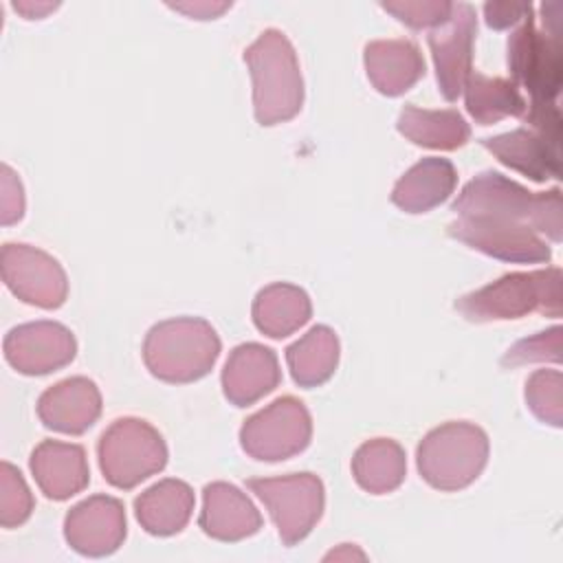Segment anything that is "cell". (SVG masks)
<instances>
[{"label":"cell","mask_w":563,"mask_h":563,"mask_svg":"<svg viewBox=\"0 0 563 563\" xmlns=\"http://www.w3.org/2000/svg\"><path fill=\"white\" fill-rule=\"evenodd\" d=\"M541 24L530 11L508 37V68L512 84L530 92V103H556L563 86V2L541 4Z\"/></svg>","instance_id":"6da1fadb"},{"label":"cell","mask_w":563,"mask_h":563,"mask_svg":"<svg viewBox=\"0 0 563 563\" xmlns=\"http://www.w3.org/2000/svg\"><path fill=\"white\" fill-rule=\"evenodd\" d=\"M451 211L455 216H486L523 222L552 242H561L563 233L561 191L556 187L534 194L499 172H482L468 180L453 200Z\"/></svg>","instance_id":"7a4b0ae2"},{"label":"cell","mask_w":563,"mask_h":563,"mask_svg":"<svg viewBox=\"0 0 563 563\" xmlns=\"http://www.w3.org/2000/svg\"><path fill=\"white\" fill-rule=\"evenodd\" d=\"M253 79V110L260 125L286 123L299 114L303 103V79L290 40L266 29L244 51Z\"/></svg>","instance_id":"3957f363"},{"label":"cell","mask_w":563,"mask_h":563,"mask_svg":"<svg viewBox=\"0 0 563 563\" xmlns=\"http://www.w3.org/2000/svg\"><path fill=\"white\" fill-rule=\"evenodd\" d=\"M220 356L213 325L200 317H176L152 325L143 341V361L165 383H194L211 372Z\"/></svg>","instance_id":"277c9868"},{"label":"cell","mask_w":563,"mask_h":563,"mask_svg":"<svg viewBox=\"0 0 563 563\" xmlns=\"http://www.w3.org/2000/svg\"><path fill=\"white\" fill-rule=\"evenodd\" d=\"M455 308L477 323L519 319L530 312L561 317V268L508 273L455 301Z\"/></svg>","instance_id":"5b68a950"},{"label":"cell","mask_w":563,"mask_h":563,"mask_svg":"<svg viewBox=\"0 0 563 563\" xmlns=\"http://www.w3.org/2000/svg\"><path fill=\"white\" fill-rule=\"evenodd\" d=\"M416 462L422 479L438 490H462L488 462V438L471 422H446L431 429L418 444Z\"/></svg>","instance_id":"8992f818"},{"label":"cell","mask_w":563,"mask_h":563,"mask_svg":"<svg viewBox=\"0 0 563 563\" xmlns=\"http://www.w3.org/2000/svg\"><path fill=\"white\" fill-rule=\"evenodd\" d=\"M99 468L114 488L130 490L167 464L163 435L141 418H119L99 438Z\"/></svg>","instance_id":"52a82bcc"},{"label":"cell","mask_w":563,"mask_h":563,"mask_svg":"<svg viewBox=\"0 0 563 563\" xmlns=\"http://www.w3.org/2000/svg\"><path fill=\"white\" fill-rule=\"evenodd\" d=\"M249 490L262 499L286 545H295L310 534L323 512V482L312 473L282 477H253Z\"/></svg>","instance_id":"ba28073f"},{"label":"cell","mask_w":563,"mask_h":563,"mask_svg":"<svg viewBox=\"0 0 563 563\" xmlns=\"http://www.w3.org/2000/svg\"><path fill=\"white\" fill-rule=\"evenodd\" d=\"M310 435L312 418L306 405L295 396H282L244 420L240 444L255 460L279 462L301 453Z\"/></svg>","instance_id":"9c48e42d"},{"label":"cell","mask_w":563,"mask_h":563,"mask_svg":"<svg viewBox=\"0 0 563 563\" xmlns=\"http://www.w3.org/2000/svg\"><path fill=\"white\" fill-rule=\"evenodd\" d=\"M446 233L466 246L504 262L541 264L552 257L548 242L532 227L515 220L457 216V220L446 227Z\"/></svg>","instance_id":"30bf717a"},{"label":"cell","mask_w":563,"mask_h":563,"mask_svg":"<svg viewBox=\"0 0 563 563\" xmlns=\"http://www.w3.org/2000/svg\"><path fill=\"white\" fill-rule=\"evenodd\" d=\"M2 282L24 303L59 308L68 295V279L62 264L31 244L7 242L2 246Z\"/></svg>","instance_id":"8fae6325"},{"label":"cell","mask_w":563,"mask_h":563,"mask_svg":"<svg viewBox=\"0 0 563 563\" xmlns=\"http://www.w3.org/2000/svg\"><path fill=\"white\" fill-rule=\"evenodd\" d=\"M477 35L475 9L468 2H453L449 18L429 31L427 42L435 64L440 92L446 101H455L464 90L473 70V42Z\"/></svg>","instance_id":"7c38bea8"},{"label":"cell","mask_w":563,"mask_h":563,"mask_svg":"<svg viewBox=\"0 0 563 563\" xmlns=\"http://www.w3.org/2000/svg\"><path fill=\"white\" fill-rule=\"evenodd\" d=\"M2 350L13 369L26 376H42L68 365L77 354V341L57 321H31L9 330Z\"/></svg>","instance_id":"4fadbf2b"},{"label":"cell","mask_w":563,"mask_h":563,"mask_svg":"<svg viewBox=\"0 0 563 563\" xmlns=\"http://www.w3.org/2000/svg\"><path fill=\"white\" fill-rule=\"evenodd\" d=\"M66 543L84 556H108L125 539L123 504L110 495H92L75 504L64 519Z\"/></svg>","instance_id":"5bb4252c"},{"label":"cell","mask_w":563,"mask_h":563,"mask_svg":"<svg viewBox=\"0 0 563 563\" xmlns=\"http://www.w3.org/2000/svg\"><path fill=\"white\" fill-rule=\"evenodd\" d=\"M101 413L99 387L86 376H70L48 387L37 400V416L44 427L81 435L88 431Z\"/></svg>","instance_id":"9a60e30c"},{"label":"cell","mask_w":563,"mask_h":563,"mask_svg":"<svg viewBox=\"0 0 563 563\" xmlns=\"http://www.w3.org/2000/svg\"><path fill=\"white\" fill-rule=\"evenodd\" d=\"M282 380L277 356L262 343H242L231 350L222 369V391L235 407H249L271 394Z\"/></svg>","instance_id":"2e32d148"},{"label":"cell","mask_w":563,"mask_h":563,"mask_svg":"<svg viewBox=\"0 0 563 563\" xmlns=\"http://www.w3.org/2000/svg\"><path fill=\"white\" fill-rule=\"evenodd\" d=\"M29 466L40 490L55 501L81 493L90 482L86 451L79 444L44 440L33 449Z\"/></svg>","instance_id":"e0dca14e"},{"label":"cell","mask_w":563,"mask_h":563,"mask_svg":"<svg viewBox=\"0 0 563 563\" xmlns=\"http://www.w3.org/2000/svg\"><path fill=\"white\" fill-rule=\"evenodd\" d=\"M482 145L499 163L528 176L534 183H543L561 174V143L539 134L532 128L486 136L482 139Z\"/></svg>","instance_id":"ac0fdd59"},{"label":"cell","mask_w":563,"mask_h":563,"mask_svg":"<svg viewBox=\"0 0 563 563\" xmlns=\"http://www.w3.org/2000/svg\"><path fill=\"white\" fill-rule=\"evenodd\" d=\"M198 523L211 539L242 541L262 528V515L238 486L213 482L202 488Z\"/></svg>","instance_id":"d6986e66"},{"label":"cell","mask_w":563,"mask_h":563,"mask_svg":"<svg viewBox=\"0 0 563 563\" xmlns=\"http://www.w3.org/2000/svg\"><path fill=\"white\" fill-rule=\"evenodd\" d=\"M363 62L372 86L387 97L407 92L424 75V59L409 40L367 42Z\"/></svg>","instance_id":"ffe728a7"},{"label":"cell","mask_w":563,"mask_h":563,"mask_svg":"<svg viewBox=\"0 0 563 563\" xmlns=\"http://www.w3.org/2000/svg\"><path fill=\"white\" fill-rule=\"evenodd\" d=\"M457 172L449 158L427 156L407 169L391 191V202L407 213H424L442 205L455 189Z\"/></svg>","instance_id":"44dd1931"},{"label":"cell","mask_w":563,"mask_h":563,"mask_svg":"<svg viewBox=\"0 0 563 563\" xmlns=\"http://www.w3.org/2000/svg\"><path fill=\"white\" fill-rule=\"evenodd\" d=\"M194 504L196 499L189 484L167 477L134 499V512L145 532L154 537H169L187 526Z\"/></svg>","instance_id":"7402d4cb"},{"label":"cell","mask_w":563,"mask_h":563,"mask_svg":"<svg viewBox=\"0 0 563 563\" xmlns=\"http://www.w3.org/2000/svg\"><path fill=\"white\" fill-rule=\"evenodd\" d=\"M253 323L271 339H284L308 323L312 314L310 297L295 284H271L253 299Z\"/></svg>","instance_id":"603a6c76"},{"label":"cell","mask_w":563,"mask_h":563,"mask_svg":"<svg viewBox=\"0 0 563 563\" xmlns=\"http://www.w3.org/2000/svg\"><path fill=\"white\" fill-rule=\"evenodd\" d=\"M396 128L413 145L444 152L462 147L471 136V128L457 110H424L405 106L398 114Z\"/></svg>","instance_id":"cb8c5ba5"},{"label":"cell","mask_w":563,"mask_h":563,"mask_svg":"<svg viewBox=\"0 0 563 563\" xmlns=\"http://www.w3.org/2000/svg\"><path fill=\"white\" fill-rule=\"evenodd\" d=\"M405 473V451L389 438H374L363 442L352 457V475L356 484L372 495L396 490L402 484Z\"/></svg>","instance_id":"d4e9b609"},{"label":"cell","mask_w":563,"mask_h":563,"mask_svg":"<svg viewBox=\"0 0 563 563\" xmlns=\"http://www.w3.org/2000/svg\"><path fill=\"white\" fill-rule=\"evenodd\" d=\"M286 363L299 387H319L336 369L339 339L332 328L314 325L286 347Z\"/></svg>","instance_id":"484cf974"},{"label":"cell","mask_w":563,"mask_h":563,"mask_svg":"<svg viewBox=\"0 0 563 563\" xmlns=\"http://www.w3.org/2000/svg\"><path fill=\"white\" fill-rule=\"evenodd\" d=\"M464 103L479 125H490L506 117H523L528 110V101L512 81L488 77L475 68L464 84Z\"/></svg>","instance_id":"4316f807"},{"label":"cell","mask_w":563,"mask_h":563,"mask_svg":"<svg viewBox=\"0 0 563 563\" xmlns=\"http://www.w3.org/2000/svg\"><path fill=\"white\" fill-rule=\"evenodd\" d=\"M530 411L550 427L563 424V376L559 369H537L526 380Z\"/></svg>","instance_id":"83f0119b"},{"label":"cell","mask_w":563,"mask_h":563,"mask_svg":"<svg viewBox=\"0 0 563 563\" xmlns=\"http://www.w3.org/2000/svg\"><path fill=\"white\" fill-rule=\"evenodd\" d=\"M33 495L22 477V473L9 464H0V526L18 528L33 512Z\"/></svg>","instance_id":"f1b7e54d"},{"label":"cell","mask_w":563,"mask_h":563,"mask_svg":"<svg viewBox=\"0 0 563 563\" xmlns=\"http://www.w3.org/2000/svg\"><path fill=\"white\" fill-rule=\"evenodd\" d=\"M561 334L563 330L559 325L537 332L530 339L517 341L504 356V367H519L526 363H561Z\"/></svg>","instance_id":"f546056e"},{"label":"cell","mask_w":563,"mask_h":563,"mask_svg":"<svg viewBox=\"0 0 563 563\" xmlns=\"http://www.w3.org/2000/svg\"><path fill=\"white\" fill-rule=\"evenodd\" d=\"M380 7L391 13L396 20L411 29H435L440 26L449 13L453 2L444 0H396V2H380Z\"/></svg>","instance_id":"4dcf8cb0"},{"label":"cell","mask_w":563,"mask_h":563,"mask_svg":"<svg viewBox=\"0 0 563 563\" xmlns=\"http://www.w3.org/2000/svg\"><path fill=\"white\" fill-rule=\"evenodd\" d=\"M0 218L2 224H15L24 216V189L18 174L9 167H0Z\"/></svg>","instance_id":"1f68e13d"},{"label":"cell","mask_w":563,"mask_h":563,"mask_svg":"<svg viewBox=\"0 0 563 563\" xmlns=\"http://www.w3.org/2000/svg\"><path fill=\"white\" fill-rule=\"evenodd\" d=\"M530 11H532V4L528 2H486L484 4L486 24L497 31L521 22Z\"/></svg>","instance_id":"d6a6232c"},{"label":"cell","mask_w":563,"mask_h":563,"mask_svg":"<svg viewBox=\"0 0 563 563\" xmlns=\"http://www.w3.org/2000/svg\"><path fill=\"white\" fill-rule=\"evenodd\" d=\"M169 9L185 13L194 20H216L224 11L231 9V2H209V0H194V2H167Z\"/></svg>","instance_id":"836d02e7"},{"label":"cell","mask_w":563,"mask_h":563,"mask_svg":"<svg viewBox=\"0 0 563 563\" xmlns=\"http://www.w3.org/2000/svg\"><path fill=\"white\" fill-rule=\"evenodd\" d=\"M59 4L57 2H13V9L22 13L26 20H40L46 13L55 11Z\"/></svg>","instance_id":"e575fe53"},{"label":"cell","mask_w":563,"mask_h":563,"mask_svg":"<svg viewBox=\"0 0 563 563\" xmlns=\"http://www.w3.org/2000/svg\"><path fill=\"white\" fill-rule=\"evenodd\" d=\"M330 559H334V561H339V559H365V554L361 550L352 548L350 543H345L341 550H332L330 554H325V561H330Z\"/></svg>","instance_id":"d590c367"}]
</instances>
